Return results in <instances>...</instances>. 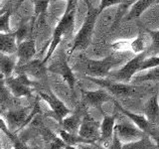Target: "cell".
I'll use <instances>...</instances> for the list:
<instances>
[{"label":"cell","instance_id":"6da1fadb","mask_svg":"<svg viewBox=\"0 0 159 149\" xmlns=\"http://www.w3.org/2000/svg\"><path fill=\"white\" fill-rule=\"evenodd\" d=\"M79 0H69L66 10L64 15L58 22L56 28H55L52 39L49 43L47 53L43 59V63L47 64L51 57L54 55L55 51L58 49L59 45L61 44L63 38L69 39L73 37L74 29H75V19H76L77 5Z\"/></svg>","mask_w":159,"mask_h":149},{"label":"cell","instance_id":"7a4b0ae2","mask_svg":"<svg viewBox=\"0 0 159 149\" xmlns=\"http://www.w3.org/2000/svg\"><path fill=\"white\" fill-rule=\"evenodd\" d=\"M134 57L132 51H113L108 56L101 60L87 59L84 61L87 76L93 78L106 79L111 74V71L114 68L124 65L129 60Z\"/></svg>","mask_w":159,"mask_h":149},{"label":"cell","instance_id":"3957f363","mask_svg":"<svg viewBox=\"0 0 159 149\" xmlns=\"http://www.w3.org/2000/svg\"><path fill=\"white\" fill-rule=\"evenodd\" d=\"M88 7V11L86 18L84 20L81 29L74 38V42L69 54L71 55L77 50H84L87 49L92 42V38L93 35V30L96 27V23L99 13L98 8H96L93 5L89 2V0H84Z\"/></svg>","mask_w":159,"mask_h":149},{"label":"cell","instance_id":"277c9868","mask_svg":"<svg viewBox=\"0 0 159 149\" xmlns=\"http://www.w3.org/2000/svg\"><path fill=\"white\" fill-rule=\"evenodd\" d=\"M147 54H148V50L135 55L128 62L122 65V67L120 69H118L117 71L111 72L107 78H111L109 79H112V81H116L120 83H125V84L130 83L133 77L135 76V74L140 72L142 63L147 57Z\"/></svg>","mask_w":159,"mask_h":149},{"label":"cell","instance_id":"5b68a950","mask_svg":"<svg viewBox=\"0 0 159 149\" xmlns=\"http://www.w3.org/2000/svg\"><path fill=\"white\" fill-rule=\"evenodd\" d=\"M4 84H6L15 97H32L33 88H36L38 84L30 79L26 74H17L16 77L2 78Z\"/></svg>","mask_w":159,"mask_h":149},{"label":"cell","instance_id":"8992f818","mask_svg":"<svg viewBox=\"0 0 159 149\" xmlns=\"http://www.w3.org/2000/svg\"><path fill=\"white\" fill-rule=\"evenodd\" d=\"M39 96L41 97L43 101H45L49 104L50 108H51V112L48 114V116L54 118L60 124L62 123L65 117L68 116L69 114H71V111L66 106V104L61 99L57 96H55V93L51 89L39 91Z\"/></svg>","mask_w":159,"mask_h":149},{"label":"cell","instance_id":"52a82bcc","mask_svg":"<svg viewBox=\"0 0 159 149\" xmlns=\"http://www.w3.org/2000/svg\"><path fill=\"white\" fill-rule=\"evenodd\" d=\"M151 46V37L146 30L144 32L138 34L136 38L132 40H123L111 43V49L113 51H125L126 49H130L134 54H139L144 51H147L148 47Z\"/></svg>","mask_w":159,"mask_h":149},{"label":"cell","instance_id":"ba28073f","mask_svg":"<svg viewBox=\"0 0 159 149\" xmlns=\"http://www.w3.org/2000/svg\"><path fill=\"white\" fill-rule=\"evenodd\" d=\"M86 79L93 82V84H98L101 88L107 89V92H109L111 94L116 97H130L134 93V88L133 87L129 86V84L125 83H120L116 81H112L109 79H102V78H93L86 76L84 77Z\"/></svg>","mask_w":159,"mask_h":149},{"label":"cell","instance_id":"9c48e42d","mask_svg":"<svg viewBox=\"0 0 159 149\" xmlns=\"http://www.w3.org/2000/svg\"><path fill=\"white\" fill-rule=\"evenodd\" d=\"M48 72L60 74L67 83L69 88L74 89L75 84H76V78H75L71 67L69 66L66 55L63 53V51H60L59 56L55 57L51 65L48 67Z\"/></svg>","mask_w":159,"mask_h":149},{"label":"cell","instance_id":"30bf717a","mask_svg":"<svg viewBox=\"0 0 159 149\" xmlns=\"http://www.w3.org/2000/svg\"><path fill=\"white\" fill-rule=\"evenodd\" d=\"M116 132L118 138L120 139L122 143L132 142L141 139L147 133L141 130L135 123H133L131 120H120L116 124Z\"/></svg>","mask_w":159,"mask_h":149},{"label":"cell","instance_id":"8fae6325","mask_svg":"<svg viewBox=\"0 0 159 149\" xmlns=\"http://www.w3.org/2000/svg\"><path fill=\"white\" fill-rule=\"evenodd\" d=\"M79 135L94 143L101 138V122L96 120L91 114H84L79 129Z\"/></svg>","mask_w":159,"mask_h":149},{"label":"cell","instance_id":"7c38bea8","mask_svg":"<svg viewBox=\"0 0 159 149\" xmlns=\"http://www.w3.org/2000/svg\"><path fill=\"white\" fill-rule=\"evenodd\" d=\"M31 111L32 108L28 107L16 109V111H9L5 114H2V117L5 119L10 130L12 132H17L25 127V124Z\"/></svg>","mask_w":159,"mask_h":149},{"label":"cell","instance_id":"4fadbf2b","mask_svg":"<svg viewBox=\"0 0 159 149\" xmlns=\"http://www.w3.org/2000/svg\"><path fill=\"white\" fill-rule=\"evenodd\" d=\"M16 74H26L36 79H46L48 76V67L43 63V60H32L23 66H17L15 70Z\"/></svg>","mask_w":159,"mask_h":149},{"label":"cell","instance_id":"5bb4252c","mask_svg":"<svg viewBox=\"0 0 159 149\" xmlns=\"http://www.w3.org/2000/svg\"><path fill=\"white\" fill-rule=\"evenodd\" d=\"M83 97L89 106L98 109H102L103 103L113 101L111 94L104 88H98L97 91H84Z\"/></svg>","mask_w":159,"mask_h":149},{"label":"cell","instance_id":"9a60e30c","mask_svg":"<svg viewBox=\"0 0 159 149\" xmlns=\"http://www.w3.org/2000/svg\"><path fill=\"white\" fill-rule=\"evenodd\" d=\"M36 41H35L34 36L26 39L22 43L18 45L17 50V57H18V64L17 66H23V65L32 61L33 58L36 56Z\"/></svg>","mask_w":159,"mask_h":149},{"label":"cell","instance_id":"2e32d148","mask_svg":"<svg viewBox=\"0 0 159 149\" xmlns=\"http://www.w3.org/2000/svg\"><path fill=\"white\" fill-rule=\"evenodd\" d=\"M114 106H116V107L117 108L118 111H120L126 117H128L133 123H135L136 125L145 133L150 135V133L154 130V126L148 121V119L146 118L145 114H138V113H134V112L129 111L126 108L122 107L120 104L116 101H114Z\"/></svg>","mask_w":159,"mask_h":149},{"label":"cell","instance_id":"e0dca14e","mask_svg":"<svg viewBox=\"0 0 159 149\" xmlns=\"http://www.w3.org/2000/svg\"><path fill=\"white\" fill-rule=\"evenodd\" d=\"M116 115H104L101 122V138L99 140L111 144L116 130Z\"/></svg>","mask_w":159,"mask_h":149},{"label":"cell","instance_id":"ac0fdd59","mask_svg":"<svg viewBox=\"0 0 159 149\" xmlns=\"http://www.w3.org/2000/svg\"><path fill=\"white\" fill-rule=\"evenodd\" d=\"M18 42L15 31L11 33H0V51L6 55L17 54Z\"/></svg>","mask_w":159,"mask_h":149},{"label":"cell","instance_id":"d6986e66","mask_svg":"<svg viewBox=\"0 0 159 149\" xmlns=\"http://www.w3.org/2000/svg\"><path fill=\"white\" fill-rule=\"evenodd\" d=\"M144 114H145L148 121L150 122L154 127L159 126V103L158 97L154 94L148 99L144 106Z\"/></svg>","mask_w":159,"mask_h":149},{"label":"cell","instance_id":"ffe728a7","mask_svg":"<svg viewBox=\"0 0 159 149\" xmlns=\"http://www.w3.org/2000/svg\"><path fill=\"white\" fill-rule=\"evenodd\" d=\"M18 64L17 54L6 55L1 53L0 55V70H1V78H9L15 72Z\"/></svg>","mask_w":159,"mask_h":149},{"label":"cell","instance_id":"44dd1931","mask_svg":"<svg viewBox=\"0 0 159 149\" xmlns=\"http://www.w3.org/2000/svg\"><path fill=\"white\" fill-rule=\"evenodd\" d=\"M156 2L157 0H137L130 7V10L128 11V13L125 15V19L129 21V20L139 18L144 11H146L151 5Z\"/></svg>","mask_w":159,"mask_h":149},{"label":"cell","instance_id":"7402d4cb","mask_svg":"<svg viewBox=\"0 0 159 149\" xmlns=\"http://www.w3.org/2000/svg\"><path fill=\"white\" fill-rule=\"evenodd\" d=\"M152 139L153 138L149 134H146L145 136L138 140L123 143L122 149H158L156 142L154 143Z\"/></svg>","mask_w":159,"mask_h":149},{"label":"cell","instance_id":"603a6c76","mask_svg":"<svg viewBox=\"0 0 159 149\" xmlns=\"http://www.w3.org/2000/svg\"><path fill=\"white\" fill-rule=\"evenodd\" d=\"M82 119L78 113H71L66 116L61 123L64 130H66L70 133L79 134V129L81 126Z\"/></svg>","mask_w":159,"mask_h":149},{"label":"cell","instance_id":"cb8c5ba5","mask_svg":"<svg viewBox=\"0 0 159 149\" xmlns=\"http://www.w3.org/2000/svg\"><path fill=\"white\" fill-rule=\"evenodd\" d=\"M59 136L66 142V144H68V145H72V146H76L78 144H82V143H84V144H92L93 143L92 141L87 140V139L80 136L79 134L70 133L66 130H64V129L60 130Z\"/></svg>","mask_w":159,"mask_h":149},{"label":"cell","instance_id":"d4e9b609","mask_svg":"<svg viewBox=\"0 0 159 149\" xmlns=\"http://www.w3.org/2000/svg\"><path fill=\"white\" fill-rule=\"evenodd\" d=\"M143 74H136L132 79L134 84H139L143 82H159V67L151 68L144 71Z\"/></svg>","mask_w":159,"mask_h":149},{"label":"cell","instance_id":"484cf974","mask_svg":"<svg viewBox=\"0 0 159 149\" xmlns=\"http://www.w3.org/2000/svg\"><path fill=\"white\" fill-rule=\"evenodd\" d=\"M1 130L6 134L7 137L11 140V142L13 143L14 149H31L28 145H26V144L22 142L16 135H15V132H12L8 128L6 121H5V119L3 117H1Z\"/></svg>","mask_w":159,"mask_h":149},{"label":"cell","instance_id":"4316f807","mask_svg":"<svg viewBox=\"0 0 159 149\" xmlns=\"http://www.w3.org/2000/svg\"><path fill=\"white\" fill-rule=\"evenodd\" d=\"M12 14V10L10 8L2 9L1 16H0V32L1 33H11L13 32L10 29V16Z\"/></svg>","mask_w":159,"mask_h":149},{"label":"cell","instance_id":"83f0119b","mask_svg":"<svg viewBox=\"0 0 159 149\" xmlns=\"http://www.w3.org/2000/svg\"><path fill=\"white\" fill-rule=\"evenodd\" d=\"M34 4V17L38 18L41 15H45L52 0H31Z\"/></svg>","mask_w":159,"mask_h":149},{"label":"cell","instance_id":"f1b7e54d","mask_svg":"<svg viewBox=\"0 0 159 149\" xmlns=\"http://www.w3.org/2000/svg\"><path fill=\"white\" fill-rule=\"evenodd\" d=\"M159 67V56H150V57H146L145 60L142 63V66L140 69V72L142 71H146L151 68H155Z\"/></svg>","mask_w":159,"mask_h":149},{"label":"cell","instance_id":"f546056e","mask_svg":"<svg viewBox=\"0 0 159 149\" xmlns=\"http://www.w3.org/2000/svg\"><path fill=\"white\" fill-rule=\"evenodd\" d=\"M146 32L150 35L151 37V46L149 49H153L159 52V31H151V30L146 29Z\"/></svg>","mask_w":159,"mask_h":149},{"label":"cell","instance_id":"4dcf8cb0","mask_svg":"<svg viewBox=\"0 0 159 149\" xmlns=\"http://www.w3.org/2000/svg\"><path fill=\"white\" fill-rule=\"evenodd\" d=\"M122 3V0H101V4L98 6L99 13H102L104 9L107 7L113 6V5H120Z\"/></svg>","mask_w":159,"mask_h":149},{"label":"cell","instance_id":"1f68e13d","mask_svg":"<svg viewBox=\"0 0 159 149\" xmlns=\"http://www.w3.org/2000/svg\"><path fill=\"white\" fill-rule=\"evenodd\" d=\"M67 144L61 137L54 138V140L50 143V146L48 149H66Z\"/></svg>","mask_w":159,"mask_h":149},{"label":"cell","instance_id":"d6a6232c","mask_svg":"<svg viewBox=\"0 0 159 149\" xmlns=\"http://www.w3.org/2000/svg\"><path fill=\"white\" fill-rule=\"evenodd\" d=\"M25 0H11V2L9 4V8L12 10H15V9H18L21 5L23 4V2Z\"/></svg>","mask_w":159,"mask_h":149},{"label":"cell","instance_id":"836d02e7","mask_svg":"<svg viewBox=\"0 0 159 149\" xmlns=\"http://www.w3.org/2000/svg\"><path fill=\"white\" fill-rule=\"evenodd\" d=\"M136 1H137V0H122V3L120 5L123 8H125L127 10L128 8H130Z\"/></svg>","mask_w":159,"mask_h":149},{"label":"cell","instance_id":"e575fe53","mask_svg":"<svg viewBox=\"0 0 159 149\" xmlns=\"http://www.w3.org/2000/svg\"><path fill=\"white\" fill-rule=\"evenodd\" d=\"M150 136L153 138V140L156 142V145H157V148L159 149V133L154 129V130L150 133Z\"/></svg>","mask_w":159,"mask_h":149},{"label":"cell","instance_id":"d590c367","mask_svg":"<svg viewBox=\"0 0 159 149\" xmlns=\"http://www.w3.org/2000/svg\"><path fill=\"white\" fill-rule=\"evenodd\" d=\"M57 1H60V0H52V3H54V2H57ZM67 1H69V0H67Z\"/></svg>","mask_w":159,"mask_h":149},{"label":"cell","instance_id":"8d00e7d4","mask_svg":"<svg viewBox=\"0 0 159 149\" xmlns=\"http://www.w3.org/2000/svg\"><path fill=\"white\" fill-rule=\"evenodd\" d=\"M156 3H159V0H157V2Z\"/></svg>","mask_w":159,"mask_h":149},{"label":"cell","instance_id":"74e56055","mask_svg":"<svg viewBox=\"0 0 159 149\" xmlns=\"http://www.w3.org/2000/svg\"><path fill=\"white\" fill-rule=\"evenodd\" d=\"M13 149H14V148H13Z\"/></svg>","mask_w":159,"mask_h":149}]
</instances>
